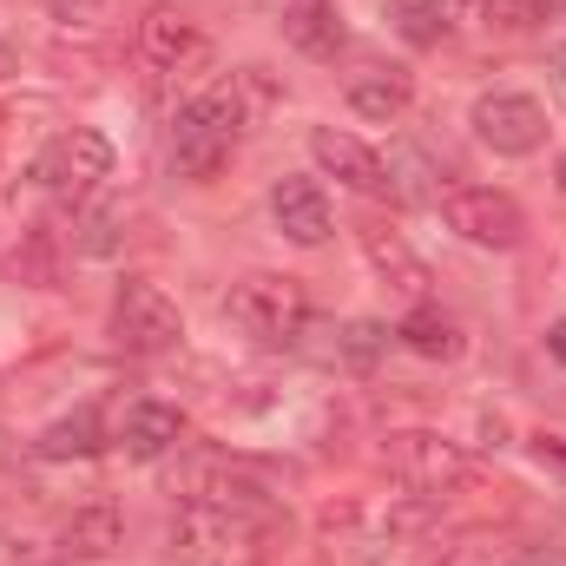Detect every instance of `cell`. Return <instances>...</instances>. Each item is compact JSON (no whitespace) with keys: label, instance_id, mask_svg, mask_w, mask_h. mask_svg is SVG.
<instances>
[{"label":"cell","instance_id":"6da1fadb","mask_svg":"<svg viewBox=\"0 0 566 566\" xmlns=\"http://www.w3.org/2000/svg\"><path fill=\"white\" fill-rule=\"evenodd\" d=\"M238 133H244L238 86H211V93L185 99L178 119H171V165H178V178H218Z\"/></svg>","mask_w":566,"mask_h":566},{"label":"cell","instance_id":"7a4b0ae2","mask_svg":"<svg viewBox=\"0 0 566 566\" xmlns=\"http://www.w3.org/2000/svg\"><path fill=\"white\" fill-rule=\"evenodd\" d=\"M224 316H231L251 343H264V349H290V343L310 329V290H303L296 277H271V271H258V277H244L238 290H231Z\"/></svg>","mask_w":566,"mask_h":566},{"label":"cell","instance_id":"3957f363","mask_svg":"<svg viewBox=\"0 0 566 566\" xmlns=\"http://www.w3.org/2000/svg\"><path fill=\"white\" fill-rule=\"evenodd\" d=\"M106 178H113V139L93 133V126H73V133L46 139L40 158H33V185H46L53 198H86Z\"/></svg>","mask_w":566,"mask_h":566},{"label":"cell","instance_id":"277c9868","mask_svg":"<svg viewBox=\"0 0 566 566\" xmlns=\"http://www.w3.org/2000/svg\"><path fill=\"white\" fill-rule=\"evenodd\" d=\"M113 336H119V349H133V356H165V349H178L185 316H178V303H171L151 277H126L119 296H113Z\"/></svg>","mask_w":566,"mask_h":566},{"label":"cell","instance_id":"5b68a950","mask_svg":"<svg viewBox=\"0 0 566 566\" xmlns=\"http://www.w3.org/2000/svg\"><path fill=\"white\" fill-rule=\"evenodd\" d=\"M468 126H474V139L488 145V151L527 158V151L547 145V106L534 93H481L474 113H468Z\"/></svg>","mask_w":566,"mask_h":566},{"label":"cell","instance_id":"8992f818","mask_svg":"<svg viewBox=\"0 0 566 566\" xmlns=\"http://www.w3.org/2000/svg\"><path fill=\"white\" fill-rule=\"evenodd\" d=\"M441 218H448L454 238H468V244H481V251H514V244L527 238V211H521L507 191H494V185L454 191V198L441 205Z\"/></svg>","mask_w":566,"mask_h":566},{"label":"cell","instance_id":"52a82bcc","mask_svg":"<svg viewBox=\"0 0 566 566\" xmlns=\"http://www.w3.org/2000/svg\"><path fill=\"white\" fill-rule=\"evenodd\" d=\"M389 474L416 494H448L468 481V454L434 428H402V434H389Z\"/></svg>","mask_w":566,"mask_h":566},{"label":"cell","instance_id":"ba28073f","mask_svg":"<svg viewBox=\"0 0 566 566\" xmlns=\"http://www.w3.org/2000/svg\"><path fill=\"white\" fill-rule=\"evenodd\" d=\"M178 547L185 554H238V560H251L258 554V541H264V514L258 507H205V501H185V514H178Z\"/></svg>","mask_w":566,"mask_h":566},{"label":"cell","instance_id":"9c48e42d","mask_svg":"<svg viewBox=\"0 0 566 566\" xmlns=\"http://www.w3.org/2000/svg\"><path fill=\"white\" fill-rule=\"evenodd\" d=\"M310 158L336 178V185H349V191H363V198H382L389 191V171H382V151H369V145L356 139V133H336V126H316L310 133Z\"/></svg>","mask_w":566,"mask_h":566},{"label":"cell","instance_id":"30bf717a","mask_svg":"<svg viewBox=\"0 0 566 566\" xmlns=\"http://www.w3.org/2000/svg\"><path fill=\"white\" fill-rule=\"evenodd\" d=\"M271 218H277V231L290 244H303V251H316L336 224H329V198H323V185L316 178H277L271 185Z\"/></svg>","mask_w":566,"mask_h":566},{"label":"cell","instance_id":"8fae6325","mask_svg":"<svg viewBox=\"0 0 566 566\" xmlns=\"http://www.w3.org/2000/svg\"><path fill=\"white\" fill-rule=\"evenodd\" d=\"M409 106H416V80H409L402 66H363V73H349V113H356V119L396 126Z\"/></svg>","mask_w":566,"mask_h":566},{"label":"cell","instance_id":"7c38bea8","mask_svg":"<svg viewBox=\"0 0 566 566\" xmlns=\"http://www.w3.org/2000/svg\"><path fill=\"white\" fill-rule=\"evenodd\" d=\"M139 53L151 60V66L178 73V66L205 60V40H198V27H191L178 7H151V13L139 20Z\"/></svg>","mask_w":566,"mask_h":566},{"label":"cell","instance_id":"4fadbf2b","mask_svg":"<svg viewBox=\"0 0 566 566\" xmlns=\"http://www.w3.org/2000/svg\"><path fill=\"white\" fill-rule=\"evenodd\" d=\"M178 441H185V416H178L171 402H133V409L119 416V448H126L133 461H165Z\"/></svg>","mask_w":566,"mask_h":566},{"label":"cell","instance_id":"5bb4252c","mask_svg":"<svg viewBox=\"0 0 566 566\" xmlns=\"http://www.w3.org/2000/svg\"><path fill=\"white\" fill-rule=\"evenodd\" d=\"M363 258H369V271L389 283V290H402V296H422L428 290V264L402 244V231H389V224H363Z\"/></svg>","mask_w":566,"mask_h":566},{"label":"cell","instance_id":"9a60e30c","mask_svg":"<svg viewBox=\"0 0 566 566\" xmlns=\"http://www.w3.org/2000/svg\"><path fill=\"white\" fill-rule=\"evenodd\" d=\"M283 40H290L296 53H310V60H336L343 40H349V27H343L336 0H296V7L283 13Z\"/></svg>","mask_w":566,"mask_h":566},{"label":"cell","instance_id":"2e32d148","mask_svg":"<svg viewBox=\"0 0 566 566\" xmlns=\"http://www.w3.org/2000/svg\"><path fill=\"white\" fill-rule=\"evenodd\" d=\"M46 461H93L99 448H106V428H99V409H73V416H60L53 428H40V441H33Z\"/></svg>","mask_w":566,"mask_h":566},{"label":"cell","instance_id":"e0dca14e","mask_svg":"<svg viewBox=\"0 0 566 566\" xmlns=\"http://www.w3.org/2000/svg\"><path fill=\"white\" fill-rule=\"evenodd\" d=\"M389 171V198H409V205H441V165L428 158L422 145H396L382 158Z\"/></svg>","mask_w":566,"mask_h":566},{"label":"cell","instance_id":"ac0fdd59","mask_svg":"<svg viewBox=\"0 0 566 566\" xmlns=\"http://www.w3.org/2000/svg\"><path fill=\"white\" fill-rule=\"evenodd\" d=\"M416 356H428V363H454L461 356V323L454 316H441L434 303H416L409 316H402V329H396Z\"/></svg>","mask_w":566,"mask_h":566},{"label":"cell","instance_id":"d6986e66","mask_svg":"<svg viewBox=\"0 0 566 566\" xmlns=\"http://www.w3.org/2000/svg\"><path fill=\"white\" fill-rule=\"evenodd\" d=\"M60 541H66L73 560H99V554L119 547V514H113L106 501H93V507H80V514L60 527Z\"/></svg>","mask_w":566,"mask_h":566},{"label":"cell","instance_id":"ffe728a7","mask_svg":"<svg viewBox=\"0 0 566 566\" xmlns=\"http://www.w3.org/2000/svg\"><path fill=\"white\" fill-rule=\"evenodd\" d=\"M389 20L409 46H441L448 40V0H389Z\"/></svg>","mask_w":566,"mask_h":566},{"label":"cell","instance_id":"44dd1931","mask_svg":"<svg viewBox=\"0 0 566 566\" xmlns=\"http://www.w3.org/2000/svg\"><path fill=\"white\" fill-rule=\"evenodd\" d=\"M382 349H389V329H382V323H369V316H356V323H343V329H336V356H343L349 369H376V363H382Z\"/></svg>","mask_w":566,"mask_h":566},{"label":"cell","instance_id":"7402d4cb","mask_svg":"<svg viewBox=\"0 0 566 566\" xmlns=\"http://www.w3.org/2000/svg\"><path fill=\"white\" fill-rule=\"evenodd\" d=\"M99 7H106V0H53V20H60V27H93Z\"/></svg>","mask_w":566,"mask_h":566},{"label":"cell","instance_id":"603a6c76","mask_svg":"<svg viewBox=\"0 0 566 566\" xmlns=\"http://www.w3.org/2000/svg\"><path fill=\"white\" fill-rule=\"evenodd\" d=\"M547 356H554V363H566V316L547 329Z\"/></svg>","mask_w":566,"mask_h":566},{"label":"cell","instance_id":"cb8c5ba5","mask_svg":"<svg viewBox=\"0 0 566 566\" xmlns=\"http://www.w3.org/2000/svg\"><path fill=\"white\" fill-rule=\"evenodd\" d=\"M521 566H566V554H547V547H534V554H521Z\"/></svg>","mask_w":566,"mask_h":566},{"label":"cell","instance_id":"d4e9b609","mask_svg":"<svg viewBox=\"0 0 566 566\" xmlns=\"http://www.w3.org/2000/svg\"><path fill=\"white\" fill-rule=\"evenodd\" d=\"M554 73H560L554 86H560V99H566V46H560V53H554Z\"/></svg>","mask_w":566,"mask_h":566},{"label":"cell","instance_id":"484cf974","mask_svg":"<svg viewBox=\"0 0 566 566\" xmlns=\"http://www.w3.org/2000/svg\"><path fill=\"white\" fill-rule=\"evenodd\" d=\"M560 191H566V151H560Z\"/></svg>","mask_w":566,"mask_h":566}]
</instances>
